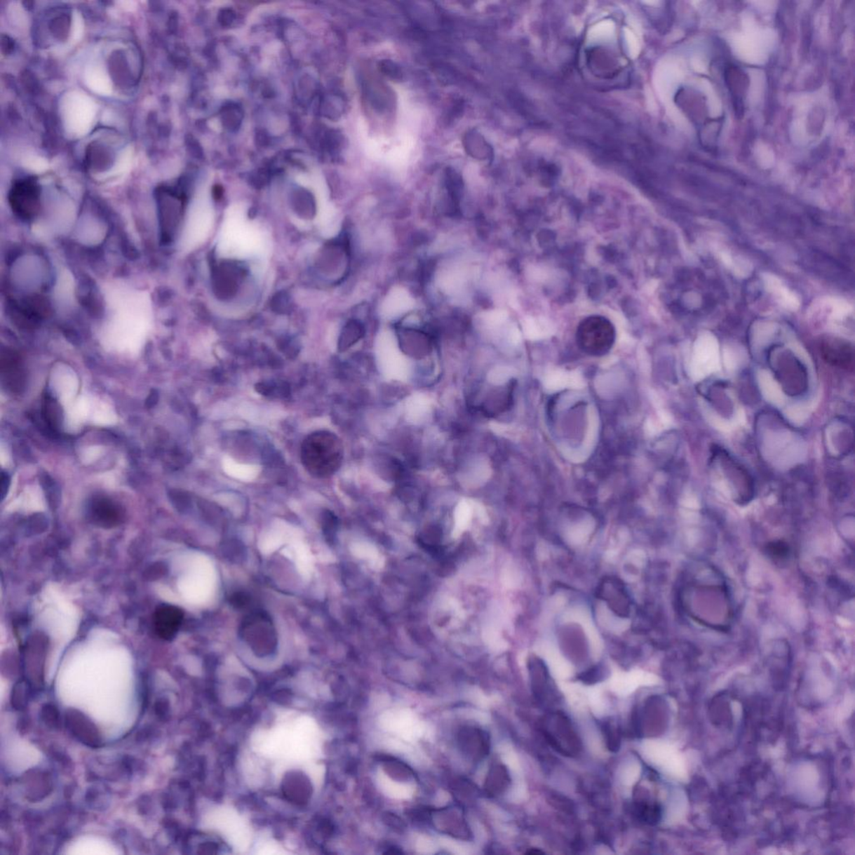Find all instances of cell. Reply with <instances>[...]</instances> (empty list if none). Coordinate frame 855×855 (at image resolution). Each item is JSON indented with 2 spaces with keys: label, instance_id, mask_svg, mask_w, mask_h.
Listing matches in <instances>:
<instances>
[{
  "label": "cell",
  "instance_id": "obj_20",
  "mask_svg": "<svg viewBox=\"0 0 855 855\" xmlns=\"http://www.w3.org/2000/svg\"><path fill=\"white\" fill-rule=\"evenodd\" d=\"M87 82L90 87L99 93L107 94L109 92V84L107 76L100 69H94L87 76Z\"/></svg>",
  "mask_w": 855,
  "mask_h": 855
},
{
  "label": "cell",
  "instance_id": "obj_26",
  "mask_svg": "<svg viewBox=\"0 0 855 855\" xmlns=\"http://www.w3.org/2000/svg\"><path fill=\"white\" fill-rule=\"evenodd\" d=\"M527 853L530 854H544V852L541 851V850H534V849L530 850V851H529Z\"/></svg>",
  "mask_w": 855,
  "mask_h": 855
},
{
  "label": "cell",
  "instance_id": "obj_7",
  "mask_svg": "<svg viewBox=\"0 0 855 855\" xmlns=\"http://www.w3.org/2000/svg\"><path fill=\"white\" fill-rule=\"evenodd\" d=\"M717 457L720 462L723 471L725 473L727 480L730 484L734 485V489L739 491L742 498L749 499L753 492V482L750 476L745 469L741 466L739 462H736L733 457L726 453L725 451L719 450Z\"/></svg>",
  "mask_w": 855,
  "mask_h": 855
},
{
  "label": "cell",
  "instance_id": "obj_25",
  "mask_svg": "<svg viewBox=\"0 0 855 855\" xmlns=\"http://www.w3.org/2000/svg\"><path fill=\"white\" fill-rule=\"evenodd\" d=\"M384 821L388 826L397 831L402 832L405 828V823L396 814H386L384 817Z\"/></svg>",
  "mask_w": 855,
  "mask_h": 855
},
{
  "label": "cell",
  "instance_id": "obj_24",
  "mask_svg": "<svg viewBox=\"0 0 855 855\" xmlns=\"http://www.w3.org/2000/svg\"><path fill=\"white\" fill-rule=\"evenodd\" d=\"M602 677L603 674L598 668L587 671V672L581 674V676L579 677V679L586 684H594L602 681L603 679Z\"/></svg>",
  "mask_w": 855,
  "mask_h": 855
},
{
  "label": "cell",
  "instance_id": "obj_17",
  "mask_svg": "<svg viewBox=\"0 0 855 855\" xmlns=\"http://www.w3.org/2000/svg\"><path fill=\"white\" fill-rule=\"evenodd\" d=\"M381 762H383L384 768L387 774L393 779L398 780V781H409L415 777L414 771L405 762L398 760L396 758L384 756Z\"/></svg>",
  "mask_w": 855,
  "mask_h": 855
},
{
  "label": "cell",
  "instance_id": "obj_11",
  "mask_svg": "<svg viewBox=\"0 0 855 855\" xmlns=\"http://www.w3.org/2000/svg\"><path fill=\"white\" fill-rule=\"evenodd\" d=\"M67 723L69 729L79 739L91 747H97L100 743V736L94 723L83 714L70 710L67 713Z\"/></svg>",
  "mask_w": 855,
  "mask_h": 855
},
{
  "label": "cell",
  "instance_id": "obj_23",
  "mask_svg": "<svg viewBox=\"0 0 855 855\" xmlns=\"http://www.w3.org/2000/svg\"><path fill=\"white\" fill-rule=\"evenodd\" d=\"M271 700L275 701L281 706H288L292 703L293 700V694L289 689H281L274 692L271 695Z\"/></svg>",
  "mask_w": 855,
  "mask_h": 855
},
{
  "label": "cell",
  "instance_id": "obj_13",
  "mask_svg": "<svg viewBox=\"0 0 855 855\" xmlns=\"http://www.w3.org/2000/svg\"><path fill=\"white\" fill-rule=\"evenodd\" d=\"M436 811L441 817V823L438 826L441 828L442 832L446 833L447 835L460 837V838L470 835L467 824L464 821L462 814H459L454 809L449 808Z\"/></svg>",
  "mask_w": 855,
  "mask_h": 855
},
{
  "label": "cell",
  "instance_id": "obj_5",
  "mask_svg": "<svg viewBox=\"0 0 855 855\" xmlns=\"http://www.w3.org/2000/svg\"><path fill=\"white\" fill-rule=\"evenodd\" d=\"M458 744L464 755L473 761H480L488 755L490 748V736L479 727L468 726L460 729Z\"/></svg>",
  "mask_w": 855,
  "mask_h": 855
},
{
  "label": "cell",
  "instance_id": "obj_18",
  "mask_svg": "<svg viewBox=\"0 0 855 855\" xmlns=\"http://www.w3.org/2000/svg\"><path fill=\"white\" fill-rule=\"evenodd\" d=\"M467 152L473 157L485 159L490 154L488 144L480 135L476 133H469L464 139Z\"/></svg>",
  "mask_w": 855,
  "mask_h": 855
},
{
  "label": "cell",
  "instance_id": "obj_16",
  "mask_svg": "<svg viewBox=\"0 0 855 855\" xmlns=\"http://www.w3.org/2000/svg\"><path fill=\"white\" fill-rule=\"evenodd\" d=\"M635 811L639 821L648 826H656L661 821V808L655 802H638L635 805Z\"/></svg>",
  "mask_w": 855,
  "mask_h": 855
},
{
  "label": "cell",
  "instance_id": "obj_9",
  "mask_svg": "<svg viewBox=\"0 0 855 855\" xmlns=\"http://www.w3.org/2000/svg\"><path fill=\"white\" fill-rule=\"evenodd\" d=\"M69 100L67 108L69 125L76 133H82L88 129L93 119V104L81 95H74Z\"/></svg>",
  "mask_w": 855,
  "mask_h": 855
},
{
  "label": "cell",
  "instance_id": "obj_14",
  "mask_svg": "<svg viewBox=\"0 0 855 855\" xmlns=\"http://www.w3.org/2000/svg\"><path fill=\"white\" fill-rule=\"evenodd\" d=\"M532 688L537 700L544 701L548 698L551 688L549 673L541 661H536L532 669ZM552 692V691H551Z\"/></svg>",
  "mask_w": 855,
  "mask_h": 855
},
{
  "label": "cell",
  "instance_id": "obj_2",
  "mask_svg": "<svg viewBox=\"0 0 855 855\" xmlns=\"http://www.w3.org/2000/svg\"><path fill=\"white\" fill-rule=\"evenodd\" d=\"M776 379L787 396L797 397L808 389V372L800 359L787 349L776 348L769 355Z\"/></svg>",
  "mask_w": 855,
  "mask_h": 855
},
{
  "label": "cell",
  "instance_id": "obj_12",
  "mask_svg": "<svg viewBox=\"0 0 855 855\" xmlns=\"http://www.w3.org/2000/svg\"><path fill=\"white\" fill-rule=\"evenodd\" d=\"M511 777L505 765L498 764L491 767L485 783V791L489 796L502 795L510 786Z\"/></svg>",
  "mask_w": 855,
  "mask_h": 855
},
{
  "label": "cell",
  "instance_id": "obj_10",
  "mask_svg": "<svg viewBox=\"0 0 855 855\" xmlns=\"http://www.w3.org/2000/svg\"><path fill=\"white\" fill-rule=\"evenodd\" d=\"M183 614L179 608L163 605L156 609L154 614V629L158 637L170 640L175 637L181 626Z\"/></svg>",
  "mask_w": 855,
  "mask_h": 855
},
{
  "label": "cell",
  "instance_id": "obj_4",
  "mask_svg": "<svg viewBox=\"0 0 855 855\" xmlns=\"http://www.w3.org/2000/svg\"><path fill=\"white\" fill-rule=\"evenodd\" d=\"M214 222V209L209 198L201 197L191 208L187 227V244L195 247L207 238Z\"/></svg>",
  "mask_w": 855,
  "mask_h": 855
},
{
  "label": "cell",
  "instance_id": "obj_19",
  "mask_svg": "<svg viewBox=\"0 0 855 855\" xmlns=\"http://www.w3.org/2000/svg\"><path fill=\"white\" fill-rule=\"evenodd\" d=\"M602 730L609 750L613 753L619 751L621 741L619 727L612 722H604Z\"/></svg>",
  "mask_w": 855,
  "mask_h": 855
},
{
  "label": "cell",
  "instance_id": "obj_3",
  "mask_svg": "<svg viewBox=\"0 0 855 855\" xmlns=\"http://www.w3.org/2000/svg\"><path fill=\"white\" fill-rule=\"evenodd\" d=\"M543 734L551 746L564 756L576 755L581 749V741L563 713L552 714L544 723Z\"/></svg>",
  "mask_w": 855,
  "mask_h": 855
},
{
  "label": "cell",
  "instance_id": "obj_1",
  "mask_svg": "<svg viewBox=\"0 0 855 855\" xmlns=\"http://www.w3.org/2000/svg\"><path fill=\"white\" fill-rule=\"evenodd\" d=\"M217 251L231 258H250L265 255L269 240L264 231L250 221L243 206L227 210L217 240Z\"/></svg>",
  "mask_w": 855,
  "mask_h": 855
},
{
  "label": "cell",
  "instance_id": "obj_22",
  "mask_svg": "<svg viewBox=\"0 0 855 855\" xmlns=\"http://www.w3.org/2000/svg\"><path fill=\"white\" fill-rule=\"evenodd\" d=\"M316 827L318 828L319 834L324 838H331L335 833V826L330 819L327 818H318L316 821Z\"/></svg>",
  "mask_w": 855,
  "mask_h": 855
},
{
  "label": "cell",
  "instance_id": "obj_6",
  "mask_svg": "<svg viewBox=\"0 0 855 855\" xmlns=\"http://www.w3.org/2000/svg\"><path fill=\"white\" fill-rule=\"evenodd\" d=\"M284 799L297 806H305L313 795L310 779L301 771L292 770L285 774L282 783Z\"/></svg>",
  "mask_w": 855,
  "mask_h": 855
},
{
  "label": "cell",
  "instance_id": "obj_8",
  "mask_svg": "<svg viewBox=\"0 0 855 855\" xmlns=\"http://www.w3.org/2000/svg\"><path fill=\"white\" fill-rule=\"evenodd\" d=\"M821 356L830 365L849 368L854 365V352L852 345L837 339H824L821 344Z\"/></svg>",
  "mask_w": 855,
  "mask_h": 855
},
{
  "label": "cell",
  "instance_id": "obj_15",
  "mask_svg": "<svg viewBox=\"0 0 855 855\" xmlns=\"http://www.w3.org/2000/svg\"><path fill=\"white\" fill-rule=\"evenodd\" d=\"M92 514L95 523L105 528L113 527L120 523V512L112 504L107 501L96 504Z\"/></svg>",
  "mask_w": 855,
  "mask_h": 855
},
{
  "label": "cell",
  "instance_id": "obj_21",
  "mask_svg": "<svg viewBox=\"0 0 855 855\" xmlns=\"http://www.w3.org/2000/svg\"><path fill=\"white\" fill-rule=\"evenodd\" d=\"M379 69L385 76L392 78L393 80L400 81L403 77L401 69L391 60L381 61Z\"/></svg>",
  "mask_w": 855,
  "mask_h": 855
}]
</instances>
